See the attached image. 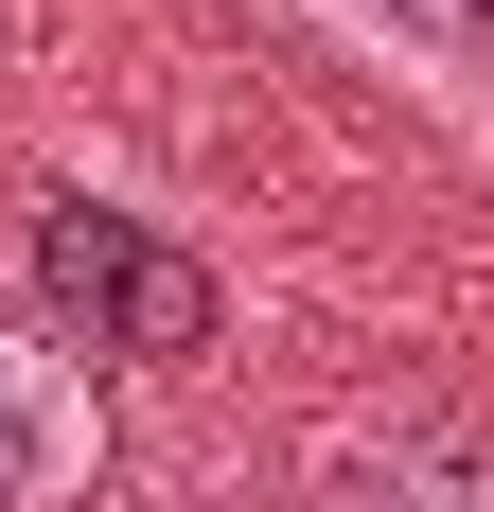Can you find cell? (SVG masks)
<instances>
[{"label":"cell","mask_w":494,"mask_h":512,"mask_svg":"<svg viewBox=\"0 0 494 512\" xmlns=\"http://www.w3.org/2000/svg\"><path fill=\"white\" fill-rule=\"evenodd\" d=\"M353 18H424V0H353Z\"/></svg>","instance_id":"4"},{"label":"cell","mask_w":494,"mask_h":512,"mask_svg":"<svg viewBox=\"0 0 494 512\" xmlns=\"http://www.w3.org/2000/svg\"><path fill=\"white\" fill-rule=\"evenodd\" d=\"M36 283L89 318L106 354H212V265L159 248L142 212H106V195H53L36 212Z\"/></svg>","instance_id":"1"},{"label":"cell","mask_w":494,"mask_h":512,"mask_svg":"<svg viewBox=\"0 0 494 512\" xmlns=\"http://www.w3.org/2000/svg\"><path fill=\"white\" fill-rule=\"evenodd\" d=\"M300 512H494V442L459 407H353V424H318Z\"/></svg>","instance_id":"2"},{"label":"cell","mask_w":494,"mask_h":512,"mask_svg":"<svg viewBox=\"0 0 494 512\" xmlns=\"http://www.w3.org/2000/svg\"><path fill=\"white\" fill-rule=\"evenodd\" d=\"M106 460V407L53 336H0V512H71Z\"/></svg>","instance_id":"3"}]
</instances>
